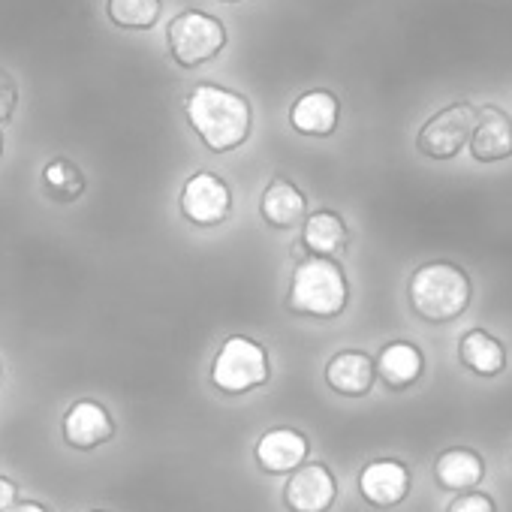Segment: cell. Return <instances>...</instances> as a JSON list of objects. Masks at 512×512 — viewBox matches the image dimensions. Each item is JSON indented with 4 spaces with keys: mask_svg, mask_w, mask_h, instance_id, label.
Returning <instances> with one entry per match:
<instances>
[{
    "mask_svg": "<svg viewBox=\"0 0 512 512\" xmlns=\"http://www.w3.org/2000/svg\"><path fill=\"white\" fill-rule=\"evenodd\" d=\"M184 115L202 145L214 154H229L241 148L253 127V109L238 91L199 82L184 100Z\"/></svg>",
    "mask_w": 512,
    "mask_h": 512,
    "instance_id": "obj_1",
    "label": "cell"
},
{
    "mask_svg": "<svg viewBox=\"0 0 512 512\" xmlns=\"http://www.w3.org/2000/svg\"><path fill=\"white\" fill-rule=\"evenodd\" d=\"M350 287L341 272V266L329 256H308L302 260L290 278L287 308L302 317L314 320H332L347 308Z\"/></svg>",
    "mask_w": 512,
    "mask_h": 512,
    "instance_id": "obj_2",
    "label": "cell"
},
{
    "mask_svg": "<svg viewBox=\"0 0 512 512\" xmlns=\"http://www.w3.org/2000/svg\"><path fill=\"white\" fill-rule=\"evenodd\" d=\"M413 311L428 323H449L470 305V281L452 263H425L407 287Z\"/></svg>",
    "mask_w": 512,
    "mask_h": 512,
    "instance_id": "obj_3",
    "label": "cell"
},
{
    "mask_svg": "<svg viewBox=\"0 0 512 512\" xmlns=\"http://www.w3.org/2000/svg\"><path fill=\"white\" fill-rule=\"evenodd\" d=\"M272 380V362L260 341L232 335L220 344L211 362V383L223 395H247Z\"/></svg>",
    "mask_w": 512,
    "mask_h": 512,
    "instance_id": "obj_4",
    "label": "cell"
},
{
    "mask_svg": "<svg viewBox=\"0 0 512 512\" xmlns=\"http://www.w3.org/2000/svg\"><path fill=\"white\" fill-rule=\"evenodd\" d=\"M166 46L178 67L196 70L211 64L226 46V28L220 19L202 10H184L166 25Z\"/></svg>",
    "mask_w": 512,
    "mask_h": 512,
    "instance_id": "obj_5",
    "label": "cell"
},
{
    "mask_svg": "<svg viewBox=\"0 0 512 512\" xmlns=\"http://www.w3.org/2000/svg\"><path fill=\"white\" fill-rule=\"evenodd\" d=\"M473 127H476V109L470 103H452L425 121L416 148L431 160H452L461 148H467Z\"/></svg>",
    "mask_w": 512,
    "mask_h": 512,
    "instance_id": "obj_6",
    "label": "cell"
},
{
    "mask_svg": "<svg viewBox=\"0 0 512 512\" xmlns=\"http://www.w3.org/2000/svg\"><path fill=\"white\" fill-rule=\"evenodd\" d=\"M181 217L193 226H217L232 211V193L226 181L214 172H193L178 196Z\"/></svg>",
    "mask_w": 512,
    "mask_h": 512,
    "instance_id": "obj_7",
    "label": "cell"
},
{
    "mask_svg": "<svg viewBox=\"0 0 512 512\" xmlns=\"http://www.w3.org/2000/svg\"><path fill=\"white\" fill-rule=\"evenodd\" d=\"M284 506L290 512H329L338 500V482L326 464H299L287 473Z\"/></svg>",
    "mask_w": 512,
    "mask_h": 512,
    "instance_id": "obj_8",
    "label": "cell"
},
{
    "mask_svg": "<svg viewBox=\"0 0 512 512\" xmlns=\"http://www.w3.org/2000/svg\"><path fill=\"white\" fill-rule=\"evenodd\" d=\"M61 434H64V443L70 449H79V452H91L103 443L112 440L115 434V422L109 416V410L94 401V398H82L76 404L67 407L64 413V422H61Z\"/></svg>",
    "mask_w": 512,
    "mask_h": 512,
    "instance_id": "obj_9",
    "label": "cell"
},
{
    "mask_svg": "<svg viewBox=\"0 0 512 512\" xmlns=\"http://www.w3.org/2000/svg\"><path fill=\"white\" fill-rule=\"evenodd\" d=\"M308 452H311V440L296 428H269L253 446L256 464L269 476L293 473L299 464L308 461Z\"/></svg>",
    "mask_w": 512,
    "mask_h": 512,
    "instance_id": "obj_10",
    "label": "cell"
},
{
    "mask_svg": "<svg viewBox=\"0 0 512 512\" xmlns=\"http://www.w3.org/2000/svg\"><path fill=\"white\" fill-rule=\"evenodd\" d=\"M359 491L377 509L398 506L410 491V470L395 458H377V461L362 467Z\"/></svg>",
    "mask_w": 512,
    "mask_h": 512,
    "instance_id": "obj_11",
    "label": "cell"
},
{
    "mask_svg": "<svg viewBox=\"0 0 512 512\" xmlns=\"http://www.w3.org/2000/svg\"><path fill=\"white\" fill-rule=\"evenodd\" d=\"M467 145L473 160L479 163H497L512 157V118L497 106L476 109V127Z\"/></svg>",
    "mask_w": 512,
    "mask_h": 512,
    "instance_id": "obj_12",
    "label": "cell"
},
{
    "mask_svg": "<svg viewBox=\"0 0 512 512\" xmlns=\"http://www.w3.org/2000/svg\"><path fill=\"white\" fill-rule=\"evenodd\" d=\"M338 118H341V100L332 91H308L290 109L293 130L314 139L332 136L338 130Z\"/></svg>",
    "mask_w": 512,
    "mask_h": 512,
    "instance_id": "obj_13",
    "label": "cell"
},
{
    "mask_svg": "<svg viewBox=\"0 0 512 512\" xmlns=\"http://www.w3.org/2000/svg\"><path fill=\"white\" fill-rule=\"evenodd\" d=\"M377 380L374 371V359L362 350H341L329 359L326 365V383L332 392L344 395V398H362L371 392Z\"/></svg>",
    "mask_w": 512,
    "mask_h": 512,
    "instance_id": "obj_14",
    "label": "cell"
},
{
    "mask_svg": "<svg viewBox=\"0 0 512 512\" xmlns=\"http://www.w3.org/2000/svg\"><path fill=\"white\" fill-rule=\"evenodd\" d=\"M260 214L272 229H293L305 220L308 214V199L305 193L284 175L272 178L263 190L260 199Z\"/></svg>",
    "mask_w": 512,
    "mask_h": 512,
    "instance_id": "obj_15",
    "label": "cell"
},
{
    "mask_svg": "<svg viewBox=\"0 0 512 512\" xmlns=\"http://www.w3.org/2000/svg\"><path fill=\"white\" fill-rule=\"evenodd\" d=\"M422 368H425V359L419 353L416 344L410 341H392L380 350L377 362H374V371L377 377L389 386V389H407L413 386L419 377H422Z\"/></svg>",
    "mask_w": 512,
    "mask_h": 512,
    "instance_id": "obj_16",
    "label": "cell"
},
{
    "mask_svg": "<svg viewBox=\"0 0 512 512\" xmlns=\"http://www.w3.org/2000/svg\"><path fill=\"white\" fill-rule=\"evenodd\" d=\"M302 244L314 253V256H341L347 250V241H350V229L344 223L341 214L335 211H314L311 217L302 220Z\"/></svg>",
    "mask_w": 512,
    "mask_h": 512,
    "instance_id": "obj_17",
    "label": "cell"
},
{
    "mask_svg": "<svg viewBox=\"0 0 512 512\" xmlns=\"http://www.w3.org/2000/svg\"><path fill=\"white\" fill-rule=\"evenodd\" d=\"M434 476L446 491H470L482 482L485 464L473 449H446L434 461Z\"/></svg>",
    "mask_w": 512,
    "mask_h": 512,
    "instance_id": "obj_18",
    "label": "cell"
},
{
    "mask_svg": "<svg viewBox=\"0 0 512 512\" xmlns=\"http://www.w3.org/2000/svg\"><path fill=\"white\" fill-rule=\"evenodd\" d=\"M458 359L479 377H497L506 368V350L497 338L482 329H470L458 344Z\"/></svg>",
    "mask_w": 512,
    "mask_h": 512,
    "instance_id": "obj_19",
    "label": "cell"
},
{
    "mask_svg": "<svg viewBox=\"0 0 512 512\" xmlns=\"http://www.w3.org/2000/svg\"><path fill=\"white\" fill-rule=\"evenodd\" d=\"M43 187L52 202L70 205L85 196L88 181H85V172L79 163H73L70 157H55L43 166Z\"/></svg>",
    "mask_w": 512,
    "mask_h": 512,
    "instance_id": "obj_20",
    "label": "cell"
},
{
    "mask_svg": "<svg viewBox=\"0 0 512 512\" xmlns=\"http://www.w3.org/2000/svg\"><path fill=\"white\" fill-rule=\"evenodd\" d=\"M160 0H106V16L121 31H151L160 22Z\"/></svg>",
    "mask_w": 512,
    "mask_h": 512,
    "instance_id": "obj_21",
    "label": "cell"
},
{
    "mask_svg": "<svg viewBox=\"0 0 512 512\" xmlns=\"http://www.w3.org/2000/svg\"><path fill=\"white\" fill-rule=\"evenodd\" d=\"M16 109H19V85L7 70H0V130H7Z\"/></svg>",
    "mask_w": 512,
    "mask_h": 512,
    "instance_id": "obj_22",
    "label": "cell"
},
{
    "mask_svg": "<svg viewBox=\"0 0 512 512\" xmlns=\"http://www.w3.org/2000/svg\"><path fill=\"white\" fill-rule=\"evenodd\" d=\"M446 512H497V509H494V500H491L488 494L470 488V491H461V494L449 503Z\"/></svg>",
    "mask_w": 512,
    "mask_h": 512,
    "instance_id": "obj_23",
    "label": "cell"
},
{
    "mask_svg": "<svg viewBox=\"0 0 512 512\" xmlns=\"http://www.w3.org/2000/svg\"><path fill=\"white\" fill-rule=\"evenodd\" d=\"M7 512H52V509L40 500H16Z\"/></svg>",
    "mask_w": 512,
    "mask_h": 512,
    "instance_id": "obj_24",
    "label": "cell"
},
{
    "mask_svg": "<svg viewBox=\"0 0 512 512\" xmlns=\"http://www.w3.org/2000/svg\"><path fill=\"white\" fill-rule=\"evenodd\" d=\"M0 157H4V130H0Z\"/></svg>",
    "mask_w": 512,
    "mask_h": 512,
    "instance_id": "obj_25",
    "label": "cell"
},
{
    "mask_svg": "<svg viewBox=\"0 0 512 512\" xmlns=\"http://www.w3.org/2000/svg\"><path fill=\"white\" fill-rule=\"evenodd\" d=\"M223 4H235V0H223Z\"/></svg>",
    "mask_w": 512,
    "mask_h": 512,
    "instance_id": "obj_26",
    "label": "cell"
},
{
    "mask_svg": "<svg viewBox=\"0 0 512 512\" xmlns=\"http://www.w3.org/2000/svg\"><path fill=\"white\" fill-rule=\"evenodd\" d=\"M91 512H106V509H91Z\"/></svg>",
    "mask_w": 512,
    "mask_h": 512,
    "instance_id": "obj_27",
    "label": "cell"
},
{
    "mask_svg": "<svg viewBox=\"0 0 512 512\" xmlns=\"http://www.w3.org/2000/svg\"><path fill=\"white\" fill-rule=\"evenodd\" d=\"M0 377H4V371H0Z\"/></svg>",
    "mask_w": 512,
    "mask_h": 512,
    "instance_id": "obj_28",
    "label": "cell"
}]
</instances>
